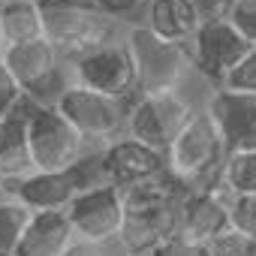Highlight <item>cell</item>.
<instances>
[{"instance_id":"d4e9b609","label":"cell","mask_w":256,"mask_h":256,"mask_svg":"<svg viewBox=\"0 0 256 256\" xmlns=\"http://www.w3.org/2000/svg\"><path fill=\"white\" fill-rule=\"evenodd\" d=\"M229 22L250 46H256V0H232Z\"/></svg>"},{"instance_id":"2e32d148","label":"cell","mask_w":256,"mask_h":256,"mask_svg":"<svg viewBox=\"0 0 256 256\" xmlns=\"http://www.w3.org/2000/svg\"><path fill=\"white\" fill-rule=\"evenodd\" d=\"M76 241L78 238L66 211H36L16 256H64Z\"/></svg>"},{"instance_id":"1f68e13d","label":"cell","mask_w":256,"mask_h":256,"mask_svg":"<svg viewBox=\"0 0 256 256\" xmlns=\"http://www.w3.org/2000/svg\"><path fill=\"white\" fill-rule=\"evenodd\" d=\"M0 4H10V0H0Z\"/></svg>"},{"instance_id":"9c48e42d","label":"cell","mask_w":256,"mask_h":256,"mask_svg":"<svg viewBox=\"0 0 256 256\" xmlns=\"http://www.w3.org/2000/svg\"><path fill=\"white\" fill-rule=\"evenodd\" d=\"M4 64L12 70L22 90L36 106H54L58 96L64 94V88L70 84V70H64L66 58L46 36L24 42V46H12L6 52Z\"/></svg>"},{"instance_id":"e0dca14e","label":"cell","mask_w":256,"mask_h":256,"mask_svg":"<svg viewBox=\"0 0 256 256\" xmlns=\"http://www.w3.org/2000/svg\"><path fill=\"white\" fill-rule=\"evenodd\" d=\"M142 24L151 34H157L169 42H181V46H187L196 36V30L202 28L199 16L193 10V0H151Z\"/></svg>"},{"instance_id":"7402d4cb","label":"cell","mask_w":256,"mask_h":256,"mask_svg":"<svg viewBox=\"0 0 256 256\" xmlns=\"http://www.w3.org/2000/svg\"><path fill=\"white\" fill-rule=\"evenodd\" d=\"M24 100H28V94L22 90L18 78L12 76V70L4 60H0V120L10 118V114H16Z\"/></svg>"},{"instance_id":"f546056e","label":"cell","mask_w":256,"mask_h":256,"mask_svg":"<svg viewBox=\"0 0 256 256\" xmlns=\"http://www.w3.org/2000/svg\"><path fill=\"white\" fill-rule=\"evenodd\" d=\"M4 196H6V178L0 175V199H4Z\"/></svg>"},{"instance_id":"603a6c76","label":"cell","mask_w":256,"mask_h":256,"mask_svg":"<svg viewBox=\"0 0 256 256\" xmlns=\"http://www.w3.org/2000/svg\"><path fill=\"white\" fill-rule=\"evenodd\" d=\"M232 229L256 241V196H229Z\"/></svg>"},{"instance_id":"4fadbf2b","label":"cell","mask_w":256,"mask_h":256,"mask_svg":"<svg viewBox=\"0 0 256 256\" xmlns=\"http://www.w3.org/2000/svg\"><path fill=\"white\" fill-rule=\"evenodd\" d=\"M205 106H208L211 118L217 120V130H220L229 154L256 151V96L253 94L217 88V90H211Z\"/></svg>"},{"instance_id":"d6986e66","label":"cell","mask_w":256,"mask_h":256,"mask_svg":"<svg viewBox=\"0 0 256 256\" xmlns=\"http://www.w3.org/2000/svg\"><path fill=\"white\" fill-rule=\"evenodd\" d=\"M34 211L24 208L22 202L4 196L0 199V256H16L28 226H30Z\"/></svg>"},{"instance_id":"9a60e30c","label":"cell","mask_w":256,"mask_h":256,"mask_svg":"<svg viewBox=\"0 0 256 256\" xmlns=\"http://www.w3.org/2000/svg\"><path fill=\"white\" fill-rule=\"evenodd\" d=\"M40 106L34 100H24L22 108L10 118L0 120V175L6 181L30 175L34 172V160H30V118Z\"/></svg>"},{"instance_id":"44dd1931","label":"cell","mask_w":256,"mask_h":256,"mask_svg":"<svg viewBox=\"0 0 256 256\" xmlns=\"http://www.w3.org/2000/svg\"><path fill=\"white\" fill-rule=\"evenodd\" d=\"M148 4H151V0H94V6L106 18H112L114 24H120V22H136V24H142L139 16L148 12Z\"/></svg>"},{"instance_id":"8992f818","label":"cell","mask_w":256,"mask_h":256,"mask_svg":"<svg viewBox=\"0 0 256 256\" xmlns=\"http://www.w3.org/2000/svg\"><path fill=\"white\" fill-rule=\"evenodd\" d=\"M196 108L199 106L187 96V90L136 94L130 102V118H126V136L160 154H169Z\"/></svg>"},{"instance_id":"30bf717a","label":"cell","mask_w":256,"mask_h":256,"mask_svg":"<svg viewBox=\"0 0 256 256\" xmlns=\"http://www.w3.org/2000/svg\"><path fill=\"white\" fill-rule=\"evenodd\" d=\"M190 54H193V66L196 76L205 78L211 84V90L223 88L229 82V76L235 72V66L247 58V52L253 48L235 28L229 18L220 22H208L196 30V36L187 42Z\"/></svg>"},{"instance_id":"5b68a950","label":"cell","mask_w":256,"mask_h":256,"mask_svg":"<svg viewBox=\"0 0 256 256\" xmlns=\"http://www.w3.org/2000/svg\"><path fill=\"white\" fill-rule=\"evenodd\" d=\"M133 100H114L100 90H90L84 84L70 82L64 94L58 96L54 108L84 136L90 148H106L126 136V118H130Z\"/></svg>"},{"instance_id":"5bb4252c","label":"cell","mask_w":256,"mask_h":256,"mask_svg":"<svg viewBox=\"0 0 256 256\" xmlns=\"http://www.w3.org/2000/svg\"><path fill=\"white\" fill-rule=\"evenodd\" d=\"M100 163H102V172H106L108 184H114L120 190L169 172L166 154H160V151H154V148H148V145H142L130 136L100 148Z\"/></svg>"},{"instance_id":"7a4b0ae2","label":"cell","mask_w":256,"mask_h":256,"mask_svg":"<svg viewBox=\"0 0 256 256\" xmlns=\"http://www.w3.org/2000/svg\"><path fill=\"white\" fill-rule=\"evenodd\" d=\"M226 142L217 130V120L211 118L208 106H199L175 145L166 154L169 175H175L187 190L220 187L223 166H226Z\"/></svg>"},{"instance_id":"4dcf8cb0","label":"cell","mask_w":256,"mask_h":256,"mask_svg":"<svg viewBox=\"0 0 256 256\" xmlns=\"http://www.w3.org/2000/svg\"><path fill=\"white\" fill-rule=\"evenodd\" d=\"M193 256H211V253H208V247H196V253H193Z\"/></svg>"},{"instance_id":"6da1fadb","label":"cell","mask_w":256,"mask_h":256,"mask_svg":"<svg viewBox=\"0 0 256 256\" xmlns=\"http://www.w3.org/2000/svg\"><path fill=\"white\" fill-rule=\"evenodd\" d=\"M190 190L169 172L124 190L126 217L120 229V250L126 256H154L181 235V205Z\"/></svg>"},{"instance_id":"7c38bea8","label":"cell","mask_w":256,"mask_h":256,"mask_svg":"<svg viewBox=\"0 0 256 256\" xmlns=\"http://www.w3.org/2000/svg\"><path fill=\"white\" fill-rule=\"evenodd\" d=\"M232 229L229 193L223 187L190 190L181 205V238L196 247H208L214 238Z\"/></svg>"},{"instance_id":"ffe728a7","label":"cell","mask_w":256,"mask_h":256,"mask_svg":"<svg viewBox=\"0 0 256 256\" xmlns=\"http://www.w3.org/2000/svg\"><path fill=\"white\" fill-rule=\"evenodd\" d=\"M220 187L229 196H256V151H238L226 157Z\"/></svg>"},{"instance_id":"ba28073f","label":"cell","mask_w":256,"mask_h":256,"mask_svg":"<svg viewBox=\"0 0 256 256\" xmlns=\"http://www.w3.org/2000/svg\"><path fill=\"white\" fill-rule=\"evenodd\" d=\"M66 70H70V82L100 90L114 100H133L139 94L136 66H133L130 48L120 36L66 60Z\"/></svg>"},{"instance_id":"3957f363","label":"cell","mask_w":256,"mask_h":256,"mask_svg":"<svg viewBox=\"0 0 256 256\" xmlns=\"http://www.w3.org/2000/svg\"><path fill=\"white\" fill-rule=\"evenodd\" d=\"M124 42L130 48L133 66H136L139 94L184 90L187 82L196 76L190 46L169 42V40L151 34L145 24H130V30L124 34Z\"/></svg>"},{"instance_id":"83f0119b","label":"cell","mask_w":256,"mask_h":256,"mask_svg":"<svg viewBox=\"0 0 256 256\" xmlns=\"http://www.w3.org/2000/svg\"><path fill=\"white\" fill-rule=\"evenodd\" d=\"M64 256H112L108 247H100V244H88V241H76Z\"/></svg>"},{"instance_id":"484cf974","label":"cell","mask_w":256,"mask_h":256,"mask_svg":"<svg viewBox=\"0 0 256 256\" xmlns=\"http://www.w3.org/2000/svg\"><path fill=\"white\" fill-rule=\"evenodd\" d=\"M229 90H238V94H253L256 96V46L247 52V58L235 66V72L229 76V82L223 84Z\"/></svg>"},{"instance_id":"f1b7e54d","label":"cell","mask_w":256,"mask_h":256,"mask_svg":"<svg viewBox=\"0 0 256 256\" xmlns=\"http://www.w3.org/2000/svg\"><path fill=\"white\" fill-rule=\"evenodd\" d=\"M6 58V40H4V24H0V60Z\"/></svg>"},{"instance_id":"cb8c5ba5","label":"cell","mask_w":256,"mask_h":256,"mask_svg":"<svg viewBox=\"0 0 256 256\" xmlns=\"http://www.w3.org/2000/svg\"><path fill=\"white\" fill-rule=\"evenodd\" d=\"M208 253L211 256H256V241L229 229V232H223L220 238H214L208 244Z\"/></svg>"},{"instance_id":"ac0fdd59","label":"cell","mask_w":256,"mask_h":256,"mask_svg":"<svg viewBox=\"0 0 256 256\" xmlns=\"http://www.w3.org/2000/svg\"><path fill=\"white\" fill-rule=\"evenodd\" d=\"M0 24H4L6 52L12 46H24V42L42 40L40 0H10V4H0Z\"/></svg>"},{"instance_id":"4316f807","label":"cell","mask_w":256,"mask_h":256,"mask_svg":"<svg viewBox=\"0 0 256 256\" xmlns=\"http://www.w3.org/2000/svg\"><path fill=\"white\" fill-rule=\"evenodd\" d=\"M229 4H232V0H193V10H196L199 22L208 24V22L229 18Z\"/></svg>"},{"instance_id":"52a82bcc","label":"cell","mask_w":256,"mask_h":256,"mask_svg":"<svg viewBox=\"0 0 256 256\" xmlns=\"http://www.w3.org/2000/svg\"><path fill=\"white\" fill-rule=\"evenodd\" d=\"M28 133L34 172H70L90 154L84 136L54 106H40L34 112Z\"/></svg>"},{"instance_id":"277c9868","label":"cell","mask_w":256,"mask_h":256,"mask_svg":"<svg viewBox=\"0 0 256 256\" xmlns=\"http://www.w3.org/2000/svg\"><path fill=\"white\" fill-rule=\"evenodd\" d=\"M40 12L42 36L66 60L118 40V24L94 6V0H40Z\"/></svg>"},{"instance_id":"8fae6325","label":"cell","mask_w":256,"mask_h":256,"mask_svg":"<svg viewBox=\"0 0 256 256\" xmlns=\"http://www.w3.org/2000/svg\"><path fill=\"white\" fill-rule=\"evenodd\" d=\"M66 217H70L78 241L108 247L120 238V229H124V217H126L124 190L114 184L84 190L70 202Z\"/></svg>"}]
</instances>
